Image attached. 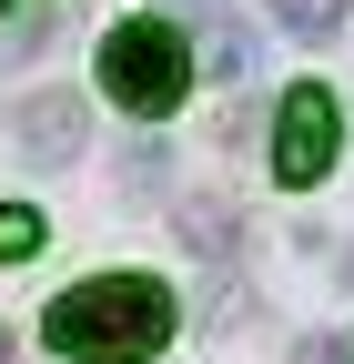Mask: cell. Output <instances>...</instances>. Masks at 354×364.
<instances>
[{
    "label": "cell",
    "mask_w": 354,
    "mask_h": 364,
    "mask_svg": "<svg viewBox=\"0 0 354 364\" xmlns=\"http://www.w3.org/2000/svg\"><path fill=\"white\" fill-rule=\"evenodd\" d=\"M334 142H344V112H334V91L324 81H294L284 102H274V182H324L334 172Z\"/></svg>",
    "instance_id": "3"
},
{
    "label": "cell",
    "mask_w": 354,
    "mask_h": 364,
    "mask_svg": "<svg viewBox=\"0 0 354 364\" xmlns=\"http://www.w3.org/2000/svg\"><path fill=\"white\" fill-rule=\"evenodd\" d=\"M274 21H284L294 41H334V21H344V0H274Z\"/></svg>",
    "instance_id": "5"
},
{
    "label": "cell",
    "mask_w": 354,
    "mask_h": 364,
    "mask_svg": "<svg viewBox=\"0 0 354 364\" xmlns=\"http://www.w3.org/2000/svg\"><path fill=\"white\" fill-rule=\"evenodd\" d=\"M172 334H183V314H172V284L152 273H92L41 314V344L61 364H152Z\"/></svg>",
    "instance_id": "1"
},
{
    "label": "cell",
    "mask_w": 354,
    "mask_h": 364,
    "mask_svg": "<svg viewBox=\"0 0 354 364\" xmlns=\"http://www.w3.org/2000/svg\"><path fill=\"white\" fill-rule=\"evenodd\" d=\"M294 364H354V344H344V334H304V344H294Z\"/></svg>",
    "instance_id": "8"
},
{
    "label": "cell",
    "mask_w": 354,
    "mask_h": 364,
    "mask_svg": "<svg viewBox=\"0 0 354 364\" xmlns=\"http://www.w3.org/2000/svg\"><path fill=\"white\" fill-rule=\"evenodd\" d=\"M344 284H354V253H344Z\"/></svg>",
    "instance_id": "10"
},
{
    "label": "cell",
    "mask_w": 354,
    "mask_h": 364,
    "mask_svg": "<svg viewBox=\"0 0 354 364\" xmlns=\"http://www.w3.org/2000/svg\"><path fill=\"white\" fill-rule=\"evenodd\" d=\"M41 41H51V21H11V31H0V61H31Z\"/></svg>",
    "instance_id": "7"
},
{
    "label": "cell",
    "mask_w": 354,
    "mask_h": 364,
    "mask_svg": "<svg viewBox=\"0 0 354 364\" xmlns=\"http://www.w3.org/2000/svg\"><path fill=\"white\" fill-rule=\"evenodd\" d=\"M81 142H92V122H81V91H41V102L21 112V152H31L41 172H61Z\"/></svg>",
    "instance_id": "4"
},
{
    "label": "cell",
    "mask_w": 354,
    "mask_h": 364,
    "mask_svg": "<svg viewBox=\"0 0 354 364\" xmlns=\"http://www.w3.org/2000/svg\"><path fill=\"white\" fill-rule=\"evenodd\" d=\"M0 11H11V0H0Z\"/></svg>",
    "instance_id": "11"
},
{
    "label": "cell",
    "mask_w": 354,
    "mask_h": 364,
    "mask_svg": "<svg viewBox=\"0 0 354 364\" xmlns=\"http://www.w3.org/2000/svg\"><path fill=\"white\" fill-rule=\"evenodd\" d=\"M172 11H203V0H172Z\"/></svg>",
    "instance_id": "9"
},
{
    "label": "cell",
    "mask_w": 354,
    "mask_h": 364,
    "mask_svg": "<svg viewBox=\"0 0 354 364\" xmlns=\"http://www.w3.org/2000/svg\"><path fill=\"white\" fill-rule=\"evenodd\" d=\"M41 253V213L31 203H0V263H31Z\"/></svg>",
    "instance_id": "6"
},
{
    "label": "cell",
    "mask_w": 354,
    "mask_h": 364,
    "mask_svg": "<svg viewBox=\"0 0 354 364\" xmlns=\"http://www.w3.org/2000/svg\"><path fill=\"white\" fill-rule=\"evenodd\" d=\"M193 71H203V51L172 21H122L112 41H102V91L122 112H142V122H162V112H183V91H193Z\"/></svg>",
    "instance_id": "2"
}]
</instances>
